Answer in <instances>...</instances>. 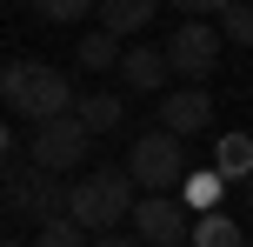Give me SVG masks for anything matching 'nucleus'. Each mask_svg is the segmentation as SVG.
Wrapping results in <instances>:
<instances>
[{
  "label": "nucleus",
  "instance_id": "f257e3e1",
  "mask_svg": "<svg viewBox=\"0 0 253 247\" xmlns=\"http://www.w3.org/2000/svg\"><path fill=\"white\" fill-rule=\"evenodd\" d=\"M0 100L13 107V120L47 127V120L74 114L80 94H74V80H67L60 67H47V60H7V67H0Z\"/></svg>",
  "mask_w": 253,
  "mask_h": 247
},
{
  "label": "nucleus",
  "instance_id": "f03ea898",
  "mask_svg": "<svg viewBox=\"0 0 253 247\" xmlns=\"http://www.w3.org/2000/svg\"><path fill=\"white\" fill-rule=\"evenodd\" d=\"M0 207H7V227L20 234V227H47V221H74V181H60V174L34 167V160H20V167H7V194H0Z\"/></svg>",
  "mask_w": 253,
  "mask_h": 247
},
{
  "label": "nucleus",
  "instance_id": "7ed1b4c3",
  "mask_svg": "<svg viewBox=\"0 0 253 247\" xmlns=\"http://www.w3.org/2000/svg\"><path fill=\"white\" fill-rule=\"evenodd\" d=\"M133 207H140V187H133L126 167H93V174L74 181V221L87 227L93 241L120 234V221H133Z\"/></svg>",
  "mask_w": 253,
  "mask_h": 247
},
{
  "label": "nucleus",
  "instance_id": "20e7f679",
  "mask_svg": "<svg viewBox=\"0 0 253 247\" xmlns=\"http://www.w3.org/2000/svg\"><path fill=\"white\" fill-rule=\"evenodd\" d=\"M126 174H133V187H147V194H173V187H187V147L167 127H147L126 147Z\"/></svg>",
  "mask_w": 253,
  "mask_h": 247
},
{
  "label": "nucleus",
  "instance_id": "39448f33",
  "mask_svg": "<svg viewBox=\"0 0 253 247\" xmlns=\"http://www.w3.org/2000/svg\"><path fill=\"white\" fill-rule=\"evenodd\" d=\"M220 53H227L220 20H180L173 40H167V60H173V74L187 80V87H207V80L220 74Z\"/></svg>",
  "mask_w": 253,
  "mask_h": 247
},
{
  "label": "nucleus",
  "instance_id": "423d86ee",
  "mask_svg": "<svg viewBox=\"0 0 253 247\" xmlns=\"http://www.w3.org/2000/svg\"><path fill=\"white\" fill-rule=\"evenodd\" d=\"M87 147H93V134L80 127V114H60V120H47V127L27 134V160H34V167H47V174H60V181H67V174L80 181Z\"/></svg>",
  "mask_w": 253,
  "mask_h": 247
},
{
  "label": "nucleus",
  "instance_id": "0eeeda50",
  "mask_svg": "<svg viewBox=\"0 0 253 247\" xmlns=\"http://www.w3.org/2000/svg\"><path fill=\"white\" fill-rule=\"evenodd\" d=\"M133 234L147 247H193V207L173 194H147L133 207Z\"/></svg>",
  "mask_w": 253,
  "mask_h": 247
},
{
  "label": "nucleus",
  "instance_id": "6e6552de",
  "mask_svg": "<svg viewBox=\"0 0 253 247\" xmlns=\"http://www.w3.org/2000/svg\"><path fill=\"white\" fill-rule=\"evenodd\" d=\"M160 127L173 134V141L207 134V127H213V94H207V87H167L160 94Z\"/></svg>",
  "mask_w": 253,
  "mask_h": 247
},
{
  "label": "nucleus",
  "instance_id": "1a4fd4ad",
  "mask_svg": "<svg viewBox=\"0 0 253 247\" xmlns=\"http://www.w3.org/2000/svg\"><path fill=\"white\" fill-rule=\"evenodd\" d=\"M120 80L133 94H167V80H173V60H167V47H153V40H133L120 60Z\"/></svg>",
  "mask_w": 253,
  "mask_h": 247
},
{
  "label": "nucleus",
  "instance_id": "9d476101",
  "mask_svg": "<svg viewBox=\"0 0 253 247\" xmlns=\"http://www.w3.org/2000/svg\"><path fill=\"white\" fill-rule=\"evenodd\" d=\"M153 13H160V0H107V7L93 13V27L114 34V40H126V34H147Z\"/></svg>",
  "mask_w": 253,
  "mask_h": 247
},
{
  "label": "nucleus",
  "instance_id": "9b49d317",
  "mask_svg": "<svg viewBox=\"0 0 253 247\" xmlns=\"http://www.w3.org/2000/svg\"><path fill=\"white\" fill-rule=\"evenodd\" d=\"M213 174H220V181H253V134H220V141H213Z\"/></svg>",
  "mask_w": 253,
  "mask_h": 247
},
{
  "label": "nucleus",
  "instance_id": "f8f14e48",
  "mask_svg": "<svg viewBox=\"0 0 253 247\" xmlns=\"http://www.w3.org/2000/svg\"><path fill=\"white\" fill-rule=\"evenodd\" d=\"M74 60H80V74H107V67L120 74V60H126V40L100 34V27H87V34H80V47H74Z\"/></svg>",
  "mask_w": 253,
  "mask_h": 247
},
{
  "label": "nucleus",
  "instance_id": "ddd939ff",
  "mask_svg": "<svg viewBox=\"0 0 253 247\" xmlns=\"http://www.w3.org/2000/svg\"><path fill=\"white\" fill-rule=\"evenodd\" d=\"M74 114H80V127H87V134H114L120 114H126V100H120V94H107V87H87Z\"/></svg>",
  "mask_w": 253,
  "mask_h": 247
},
{
  "label": "nucleus",
  "instance_id": "4468645a",
  "mask_svg": "<svg viewBox=\"0 0 253 247\" xmlns=\"http://www.w3.org/2000/svg\"><path fill=\"white\" fill-rule=\"evenodd\" d=\"M193 247H253V241H247V227L233 214H200L193 221Z\"/></svg>",
  "mask_w": 253,
  "mask_h": 247
},
{
  "label": "nucleus",
  "instance_id": "2eb2a0df",
  "mask_svg": "<svg viewBox=\"0 0 253 247\" xmlns=\"http://www.w3.org/2000/svg\"><path fill=\"white\" fill-rule=\"evenodd\" d=\"M220 187H227V181H220L213 167H200V174H187V187H180V194H187L193 214H213V207H220Z\"/></svg>",
  "mask_w": 253,
  "mask_h": 247
},
{
  "label": "nucleus",
  "instance_id": "dca6fc26",
  "mask_svg": "<svg viewBox=\"0 0 253 247\" xmlns=\"http://www.w3.org/2000/svg\"><path fill=\"white\" fill-rule=\"evenodd\" d=\"M34 247H93V234H87L80 221H47V227L34 234Z\"/></svg>",
  "mask_w": 253,
  "mask_h": 247
},
{
  "label": "nucleus",
  "instance_id": "f3484780",
  "mask_svg": "<svg viewBox=\"0 0 253 247\" xmlns=\"http://www.w3.org/2000/svg\"><path fill=\"white\" fill-rule=\"evenodd\" d=\"M220 34H227V47H253V7H227Z\"/></svg>",
  "mask_w": 253,
  "mask_h": 247
},
{
  "label": "nucleus",
  "instance_id": "a211bd4d",
  "mask_svg": "<svg viewBox=\"0 0 253 247\" xmlns=\"http://www.w3.org/2000/svg\"><path fill=\"white\" fill-rule=\"evenodd\" d=\"M40 20H87V0H40Z\"/></svg>",
  "mask_w": 253,
  "mask_h": 247
},
{
  "label": "nucleus",
  "instance_id": "6ab92c4d",
  "mask_svg": "<svg viewBox=\"0 0 253 247\" xmlns=\"http://www.w3.org/2000/svg\"><path fill=\"white\" fill-rule=\"evenodd\" d=\"M93 247H147V241H140V234H100Z\"/></svg>",
  "mask_w": 253,
  "mask_h": 247
},
{
  "label": "nucleus",
  "instance_id": "aec40b11",
  "mask_svg": "<svg viewBox=\"0 0 253 247\" xmlns=\"http://www.w3.org/2000/svg\"><path fill=\"white\" fill-rule=\"evenodd\" d=\"M7 247H27V241H20V234H7Z\"/></svg>",
  "mask_w": 253,
  "mask_h": 247
},
{
  "label": "nucleus",
  "instance_id": "412c9836",
  "mask_svg": "<svg viewBox=\"0 0 253 247\" xmlns=\"http://www.w3.org/2000/svg\"><path fill=\"white\" fill-rule=\"evenodd\" d=\"M247 214H253V181H247Z\"/></svg>",
  "mask_w": 253,
  "mask_h": 247
}]
</instances>
